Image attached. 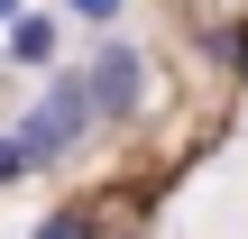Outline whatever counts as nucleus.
Here are the masks:
<instances>
[{
  "instance_id": "obj_1",
  "label": "nucleus",
  "mask_w": 248,
  "mask_h": 239,
  "mask_svg": "<svg viewBox=\"0 0 248 239\" xmlns=\"http://www.w3.org/2000/svg\"><path fill=\"white\" fill-rule=\"evenodd\" d=\"M92 92H101V120H129L138 101H147V64H138V46H92Z\"/></svg>"
},
{
  "instance_id": "obj_2",
  "label": "nucleus",
  "mask_w": 248,
  "mask_h": 239,
  "mask_svg": "<svg viewBox=\"0 0 248 239\" xmlns=\"http://www.w3.org/2000/svg\"><path fill=\"white\" fill-rule=\"evenodd\" d=\"M55 9H64V0H55ZM55 9H18V18H9V64L46 74V64L64 55V18H55Z\"/></svg>"
},
{
  "instance_id": "obj_3",
  "label": "nucleus",
  "mask_w": 248,
  "mask_h": 239,
  "mask_svg": "<svg viewBox=\"0 0 248 239\" xmlns=\"http://www.w3.org/2000/svg\"><path fill=\"white\" fill-rule=\"evenodd\" d=\"M28 166H37V157H28L18 138H0V184H9V175H28Z\"/></svg>"
},
{
  "instance_id": "obj_4",
  "label": "nucleus",
  "mask_w": 248,
  "mask_h": 239,
  "mask_svg": "<svg viewBox=\"0 0 248 239\" xmlns=\"http://www.w3.org/2000/svg\"><path fill=\"white\" fill-rule=\"evenodd\" d=\"M64 9H74V18H92V28H110V18H120V0H64Z\"/></svg>"
},
{
  "instance_id": "obj_5",
  "label": "nucleus",
  "mask_w": 248,
  "mask_h": 239,
  "mask_svg": "<svg viewBox=\"0 0 248 239\" xmlns=\"http://www.w3.org/2000/svg\"><path fill=\"white\" fill-rule=\"evenodd\" d=\"M37 239H83V212H55V221H37Z\"/></svg>"
},
{
  "instance_id": "obj_6",
  "label": "nucleus",
  "mask_w": 248,
  "mask_h": 239,
  "mask_svg": "<svg viewBox=\"0 0 248 239\" xmlns=\"http://www.w3.org/2000/svg\"><path fill=\"white\" fill-rule=\"evenodd\" d=\"M9 18H18V0H0V28H9Z\"/></svg>"
}]
</instances>
